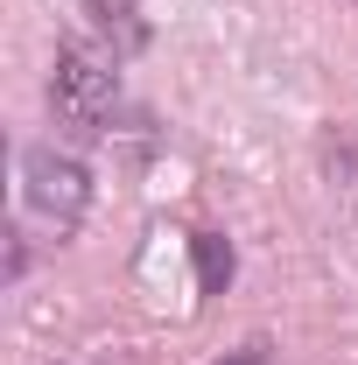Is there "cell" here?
Instances as JSON below:
<instances>
[{"label": "cell", "instance_id": "2", "mask_svg": "<svg viewBox=\"0 0 358 365\" xmlns=\"http://www.w3.org/2000/svg\"><path fill=\"white\" fill-rule=\"evenodd\" d=\"M21 204H29V218L43 232H56V239H71V232L85 225L91 211V176L85 162L71 155V148H29L21 155Z\"/></svg>", "mask_w": 358, "mask_h": 365}, {"label": "cell", "instance_id": "5", "mask_svg": "<svg viewBox=\"0 0 358 365\" xmlns=\"http://www.w3.org/2000/svg\"><path fill=\"white\" fill-rule=\"evenodd\" d=\"M218 365H274V359H267V351H260V344H246V351H225Z\"/></svg>", "mask_w": 358, "mask_h": 365}, {"label": "cell", "instance_id": "3", "mask_svg": "<svg viewBox=\"0 0 358 365\" xmlns=\"http://www.w3.org/2000/svg\"><path fill=\"white\" fill-rule=\"evenodd\" d=\"M91 29L113 43V56H134L148 49V14H140V0H85Z\"/></svg>", "mask_w": 358, "mask_h": 365}, {"label": "cell", "instance_id": "4", "mask_svg": "<svg viewBox=\"0 0 358 365\" xmlns=\"http://www.w3.org/2000/svg\"><path fill=\"white\" fill-rule=\"evenodd\" d=\"M190 253H197V288H204V295H225V288H232V274H239L232 239H225V232H197V239H190Z\"/></svg>", "mask_w": 358, "mask_h": 365}, {"label": "cell", "instance_id": "1", "mask_svg": "<svg viewBox=\"0 0 358 365\" xmlns=\"http://www.w3.org/2000/svg\"><path fill=\"white\" fill-rule=\"evenodd\" d=\"M113 106H120V71H113V56H98V49H85V43H63L56 63H49V113H56V127L91 140L113 120Z\"/></svg>", "mask_w": 358, "mask_h": 365}]
</instances>
